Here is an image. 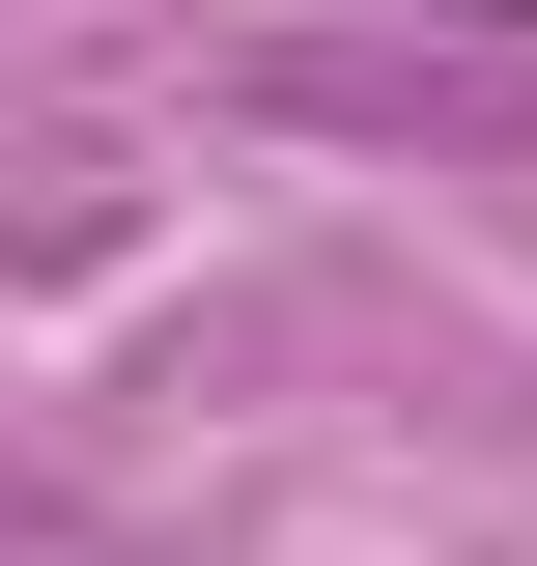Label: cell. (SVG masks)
<instances>
[{"label": "cell", "instance_id": "6da1fadb", "mask_svg": "<svg viewBox=\"0 0 537 566\" xmlns=\"http://www.w3.org/2000/svg\"><path fill=\"white\" fill-rule=\"evenodd\" d=\"M537 57V0H312V29H283V114H481V85Z\"/></svg>", "mask_w": 537, "mask_h": 566}]
</instances>
